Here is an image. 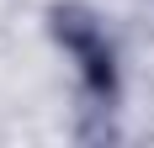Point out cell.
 <instances>
[{
  "instance_id": "6da1fadb",
  "label": "cell",
  "mask_w": 154,
  "mask_h": 148,
  "mask_svg": "<svg viewBox=\"0 0 154 148\" xmlns=\"http://www.w3.org/2000/svg\"><path fill=\"white\" fill-rule=\"evenodd\" d=\"M48 32H53V43L75 58L85 95H91L96 106H112V95H117V48H112L106 27L96 21V11L75 5V0H69V5H53V11H48Z\"/></svg>"
}]
</instances>
